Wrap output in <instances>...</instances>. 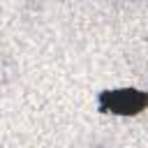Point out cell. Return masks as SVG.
Listing matches in <instances>:
<instances>
[{
  "mask_svg": "<svg viewBox=\"0 0 148 148\" xmlns=\"http://www.w3.org/2000/svg\"><path fill=\"white\" fill-rule=\"evenodd\" d=\"M102 102H109V104H104V109H109L113 113H136L146 104V95H141L136 90H113V92H106L102 97Z\"/></svg>",
  "mask_w": 148,
  "mask_h": 148,
  "instance_id": "cell-1",
  "label": "cell"
}]
</instances>
